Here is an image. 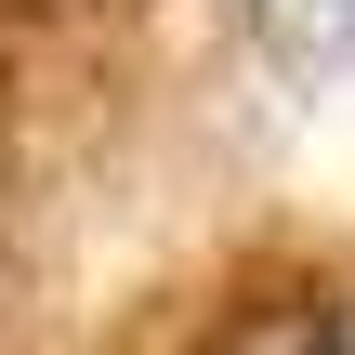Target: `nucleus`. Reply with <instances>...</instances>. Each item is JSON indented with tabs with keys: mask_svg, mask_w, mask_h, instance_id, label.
Listing matches in <instances>:
<instances>
[{
	"mask_svg": "<svg viewBox=\"0 0 355 355\" xmlns=\"http://www.w3.org/2000/svg\"><path fill=\"white\" fill-rule=\"evenodd\" d=\"M263 53L303 66V79H355V0H250Z\"/></svg>",
	"mask_w": 355,
	"mask_h": 355,
	"instance_id": "nucleus-1",
	"label": "nucleus"
},
{
	"mask_svg": "<svg viewBox=\"0 0 355 355\" xmlns=\"http://www.w3.org/2000/svg\"><path fill=\"white\" fill-rule=\"evenodd\" d=\"M329 355H355V316H343V329H329Z\"/></svg>",
	"mask_w": 355,
	"mask_h": 355,
	"instance_id": "nucleus-2",
	"label": "nucleus"
},
{
	"mask_svg": "<svg viewBox=\"0 0 355 355\" xmlns=\"http://www.w3.org/2000/svg\"><path fill=\"white\" fill-rule=\"evenodd\" d=\"M0 13H40V0H0Z\"/></svg>",
	"mask_w": 355,
	"mask_h": 355,
	"instance_id": "nucleus-3",
	"label": "nucleus"
}]
</instances>
